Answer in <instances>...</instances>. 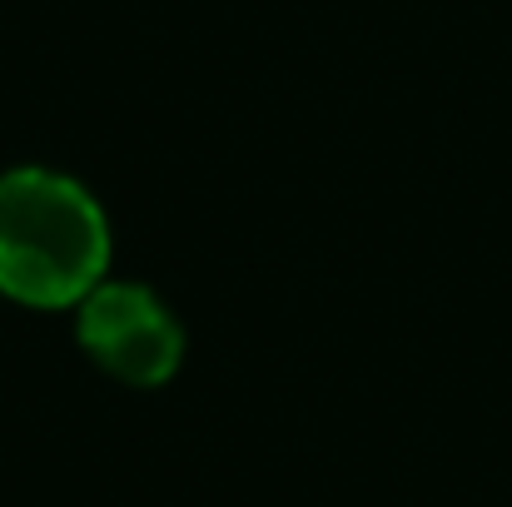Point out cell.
Instances as JSON below:
<instances>
[{
    "instance_id": "2",
    "label": "cell",
    "mask_w": 512,
    "mask_h": 507,
    "mask_svg": "<svg viewBox=\"0 0 512 507\" xmlns=\"http://www.w3.org/2000/svg\"><path fill=\"white\" fill-rule=\"evenodd\" d=\"M75 338L100 373L130 388H160L184 363V329L174 309L135 279H100L75 304Z\"/></svg>"
},
{
    "instance_id": "1",
    "label": "cell",
    "mask_w": 512,
    "mask_h": 507,
    "mask_svg": "<svg viewBox=\"0 0 512 507\" xmlns=\"http://www.w3.org/2000/svg\"><path fill=\"white\" fill-rule=\"evenodd\" d=\"M110 269V224L95 194L60 169L0 174V294L25 309H75Z\"/></svg>"
}]
</instances>
